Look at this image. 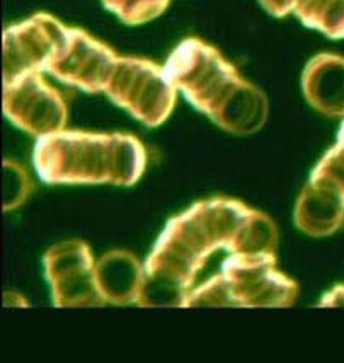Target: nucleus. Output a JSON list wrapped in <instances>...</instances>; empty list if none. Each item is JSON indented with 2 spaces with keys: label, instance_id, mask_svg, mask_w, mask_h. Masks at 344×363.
I'll use <instances>...</instances> for the list:
<instances>
[{
  "label": "nucleus",
  "instance_id": "obj_1",
  "mask_svg": "<svg viewBox=\"0 0 344 363\" xmlns=\"http://www.w3.org/2000/svg\"><path fill=\"white\" fill-rule=\"evenodd\" d=\"M251 206L208 198L167 222L145 261L140 307H184L196 275L218 249L229 251Z\"/></svg>",
  "mask_w": 344,
  "mask_h": 363
},
{
  "label": "nucleus",
  "instance_id": "obj_2",
  "mask_svg": "<svg viewBox=\"0 0 344 363\" xmlns=\"http://www.w3.org/2000/svg\"><path fill=\"white\" fill-rule=\"evenodd\" d=\"M145 145L130 133L84 130L40 137L33 152L38 176L48 184L133 186L147 169Z\"/></svg>",
  "mask_w": 344,
  "mask_h": 363
},
{
  "label": "nucleus",
  "instance_id": "obj_3",
  "mask_svg": "<svg viewBox=\"0 0 344 363\" xmlns=\"http://www.w3.org/2000/svg\"><path fill=\"white\" fill-rule=\"evenodd\" d=\"M164 72L172 86L210 118L244 82L224 55L198 38H188L176 46L164 65Z\"/></svg>",
  "mask_w": 344,
  "mask_h": 363
},
{
  "label": "nucleus",
  "instance_id": "obj_4",
  "mask_svg": "<svg viewBox=\"0 0 344 363\" xmlns=\"http://www.w3.org/2000/svg\"><path fill=\"white\" fill-rule=\"evenodd\" d=\"M104 92L140 123L159 126L171 116L178 89L157 63L138 57H120Z\"/></svg>",
  "mask_w": 344,
  "mask_h": 363
},
{
  "label": "nucleus",
  "instance_id": "obj_5",
  "mask_svg": "<svg viewBox=\"0 0 344 363\" xmlns=\"http://www.w3.org/2000/svg\"><path fill=\"white\" fill-rule=\"evenodd\" d=\"M45 275L55 307H103L96 284V261L86 240L69 239L55 244L43 256Z\"/></svg>",
  "mask_w": 344,
  "mask_h": 363
},
{
  "label": "nucleus",
  "instance_id": "obj_6",
  "mask_svg": "<svg viewBox=\"0 0 344 363\" xmlns=\"http://www.w3.org/2000/svg\"><path fill=\"white\" fill-rule=\"evenodd\" d=\"M2 106L12 123L38 138L62 132L69 120L64 94L50 86L41 72L4 84Z\"/></svg>",
  "mask_w": 344,
  "mask_h": 363
},
{
  "label": "nucleus",
  "instance_id": "obj_7",
  "mask_svg": "<svg viewBox=\"0 0 344 363\" xmlns=\"http://www.w3.org/2000/svg\"><path fill=\"white\" fill-rule=\"evenodd\" d=\"M69 29L45 12L7 28L4 31V84L21 75L48 70L65 46Z\"/></svg>",
  "mask_w": 344,
  "mask_h": 363
},
{
  "label": "nucleus",
  "instance_id": "obj_8",
  "mask_svg": "<svg viewBox=\"0 0 344 363\" xmlns=\"http://www.w3.org/2000/svg\"><path fill=\"white\" fill-rule=\"evenodd\" d=\"M236 307H292L299 285L276 268V256L230 255L222 264Z\"/></svg>",
  "mask_w": 344,
  "mask_h": 363
},
{
  "label": "nucleus",
  "instance_id": "obj_9",
  "mask_svg": "<svg viewBox=\"0 0 344 363\" xmlns=\"http://www.w3.org/2000/svg\"><path fill=\"white\" fill-rule=\"evenodd\" d=\"M118 58L108 45L101 43L82 29L70 28L65 46L46 72L60 82L98 94L106 91Z\"/></svg>",
  "mask_w": 344,
  "mask_h": 363
},
{
  "label": "nucleus",
  "instance_id": "obj_10",
  "mask_svg": "<svg viewBox=\"0 0 344 363\" xmlns=\"http://www.w3.org/2000/svg\"><path fill=\"white\" fill-rule=\"evenodd\" d=\"M144 280L145 266L133 252L125 249H113L96 261V284L106 303H137Z\"/></svg>",
  "mask_w": 344,
  "mask_h": 363
},
{
  "label": "nucleus",
  "instance_id": "obj_11",
  "mask_svg": "<svg viewBox=\"0 0 344 363\" xmlns=\"http://www.w3.org/2000/svg\"><path fill=\"white\" fill-rule=\"evenodd\" d=\"M302 89L307 103L322 115L344 116V57L319 53L305 67Z\"/></svg>",
  "mask_w": 344,
  "mask_h": 363
},
{
  "label": "nucleus",
  "instance_id": "obj_12",
  "mask_svg": "<svg viewBox=\"0 0 344 363\" xmlns=\"http://www.w3.org/2000/svg\"><path fill=\"white\" fill-rule=\"evenodd\" d=\"M295 225L310 238H327L344 225V200L321 183L309 181L293 212Z\"/></svg>",
  "mask_w": 344,
  "mask_h": 363
},
{
  "label": "nucleus",
  "instance_id": "obj_13",
  "mask_svg": "<svg viewBox=\"0 0 344 363\" xmlns=\"http://www.w3.org/2000/svg\"><path fill=\"white\" fill-rule=\"evenodd\" d=\"M270 115L266 94L254 84L244 82L213 113L212 120L225 132L253 135L263 128Z\"/></svg>",
  "mask_w": 344,
  "mask_h": 363
},
{
  "label": "nucleus",
  "instance_id": "obj_14",
  "mask_svg": "<svg viewBox=\"0 0 344 363\" xmlns=\"http://www.w3.org/2000/svg\"><path fill=\"white\" fill-rule=\"evenodd\" d=\"M278 229L266 213L251 208L239 227L229 252L239 256H276Z\"/></svg>",
  "mask_w": 344,
  "mask_h": 363
},
{
  "label": "nucleus",
  "instance_id": "obj_15",
  "mask_svg": "<svg viewBox=\"0 0 344 363\" xmlns=\"http://www.w3.org/2000/svg\"><path fill=\"white\" fill-rule=\"evenodd\" d=\"M293 14L333 40L344 38V0H299Z\"/></svg>",
  "mask_w": 344,
  "mask_h": 363
},
{
  "label": "nucleus",
  "instance_id": "obj_16",
  "mask_svg": "<svg viewBox=\"0 0 344 363\" xmlns=\"http://www.w3.org/2000/svg\"><path fill=\"white\" fill-rule=\"evenodd\" d=\"M33 193V181L26 167L12 159H4V212H14L28 201Z\"/></svg>",
  "mask_w": 344,
  "mask_h": 363
},
{
  "label": "nucleus",
  "instance_id": "obj_17",
  "mask_svg": "<svg viewBox=\"0 0 344 363\" xmlns=\"http://www.w3.org/2000/svg\"><path fill=\"white\" fill-rule=\"evenodd\" d=\"M106 9L115 12L125 24H145L162 14L169 0H103Z\"/></svg>",
  "mask_w": 344,
  "mask_h": 363
},
{
  "label": "nucleus",
  "instance_id": "obj_18",
  "mask_svg": "<svg viewBox=\"0 0 344 363\" xmlns=\"http://www.w3.org/2000/svg\"><path fill=\"white\" fill-rule=\"evenodd\" d=\"M309 181L324 184L344 200V147L336 142L314 167Z\"/></svg>",
  "mask_w": 344,
  "mask_h": 363
},
{
  "label": "nucleus",
  "instance_id": "obj_19",
  "mask_svg": "<svg viewBox=\"0 0 344 363\" xmlns=\"http://www.w3.org/2000/svg\"><path fill=\"white\" fill-rule=\"evenodd\" d=\"M184 307H236L229 281L222 273L210 278L207 284L191 290Z\"/></svg>",
  "mask_w": 344,
  "mask_h": 363
},
{
  "label": "nucleus",
  "instance_id": "obj_20",
  "mask_svg": "<svg viewBox=\"0 0 344 363\" xmlns=\"http://www.w3.org/2000/svg\"><path fill=\"white\" fill-rule=\"evenodd\" d=\"M261 6L276 18H285L295 11L299 0H259Z\"/></svg>",
  "mask_w": 344,
  "mask_h": 363
},
{
  "label": "nucleus",
  "instance_id": "obj_21",
  "mask_svg": "<svg viewBox=\"0 0 344 363\" xmlns=\"http://www.w3.org/2000/svg\"><path fill=\"white\" fill-rule=\"evenodd\" d=\"M321 307H344V284L331 289L319 302Z\"/></svg>",
  "mask_w": 344,
  "mask_h": 363
},
{
  "label": "nucleus",
  "instance_id": "obj_22",
  "mask_svg": "<svg viewBox=\"0 0 344 363\" xmlns=\"http://www.w3.org/2000/svg\"><path fill=\"white\" fill-rule=\"evenodd\" d=\"M4 306L6 307H29V302L21 294L6 292L4 294Z\"/></svg>",
  "mask_w": 344,
  "mask_h": 363
},
{
  "label": "nucleus",
  "instance_id": "obj_23",
  "mask_svg": "<svg viewBox=\"0 0 344 363\" xmlns=\"http://www.w3.org/2000/svg\"><path fill=\"white\" fill-rule=\"evenodd\" d=\"M338 143L339 145L344 147V121L341 123V128H339V133H338Z\"/></svg>",
  "mask_w": 344,
  "mask_h": 363
}]
</instances>
